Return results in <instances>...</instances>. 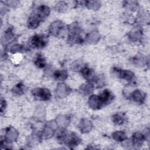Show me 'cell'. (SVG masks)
Listing matches in <instances>:
<instances>
[{
  "mask_svg": "<svg viewBox=\"0 0 150 150\" xmlns=\"http://www.w3.org/2000/svg\"><path fill=\"white\" fill-rule=\"evenodd\" d=\"M57 138L60 144H64L70 148L77 146L81 142L80 138L76 133L69 132L64 129L59 132Z\"/></svg>",
  "mask_w": 150,
  "mask_h": 150,
  "instance_id": "obj_1",
  "label": "cell"
},
{
  "mask_svg": "<svg viewBox=\"0 0 150 150\" xmlns=\"http://www.w3.org/2000/svg\"><path fill=\"white\" fill-rule=\"evenodd\" d=\"M49 33L57 38H63L66 32L65 24L61 21H55L52 22L49 28Z\"/></svg>",
  "mask_w": 150,
  "mask_h": 150,
  "instance_id": "obj_2",
  "label": "cell"
},
{
  "mask_svg": "<svg viewBox=\"0 0 150 150\" xmlns=\"http://www.w3.org/2000/svg\"><path fill=\"white\" fill-rule=\"evenodd\" d=\"M57 127L58 125L55 120L47 121L42 132V138L49 139L52 138L54 135Z\"/></svg>",
  "mask_w": 150,
  "mask_h": 150,
  "instance_id": "obj_3",
  "label": "cell"
},
{
  "mask_svg": "<svg viewBox=\"0 0 150 150\" xmlns=\"http://www.w3.org/2000/svg\"><path fill=\"white\" fill-rule=\"evenodd\" d=\"M33 97L38 100L47 101L51 97V93L49 89L45 88H35L32 91Z\"/></svg>",
  "mask_w": 150,
  "mask_h": 150,
  "instance_id": "obj_4",
  "label": "cell"
},
{
  "mask_svg": "<svg viewBox=\"0 0 150 150\" xmlns=\"http://www.w3.org/2000/svg\"><path fill=\"white\" fill-rule=\"evenodd\" d=\"M47 38L44 35H36L29 39L30 45L32 47L37 49L44 47L47 45Z\"/></svg>",
  "mask_w": 150,
  "mask_h": 150,
  "instance_id": "obj_5",
  "label": "cell"
},
{
  "mask_svg": "<svg viewBox=\"0 0 150 150\" xmlns=\"http://www.w3.org/2000/svg\"><path fill=\"white\" fill-rule=\"evenodd\" d=\"M71 88L65 83H58L56 90V94L60 98H64L70 94Z\"/></svg>",
  "mask_w": 150,
  "mask_h": 150,
  "instance_id": "obj_6",
  "label": "cell"
},
{
  "mask_svg": "<svg viewBox=\"0 0 150 150\" xmlns=\"http://www.w3.org/2000/svg\"><path fill=\"white\" fill-rule=\"evenodd\" d=\"M18 135V132L15 128H14L13 127H9L5 129L4 139L9 144L12 143L16 141Z\"/></svg>",
  "mask_w": 150,
  "mask_h": 150,
  "instance_id": "obj_7",
  "label": "cell"
},
{
  "mask_svg": "<svg viewBox=\"0 0 150 150\" xmlns=\"http://www.w3.org/2000/svg\"><path fill=\"white\" fill-rule=\"evenodd\" d=\"M113 71L117 77L120 79H125L127 81H132L134 78V74L133 73V72L129 70H121L114 68Z\"/></svg>",
  "mask_w": 150,
  "mask_h": 150,
  "instance_id": "obj_8",
  "label": "cell"
},
{
  "mask_svg": "<svg viewBox=\"0 0 150 150\" xmlns=\"http://www.w3.org/2000/svg\"><path fill=\"white\" fill-rule=\"evenodd\" d=\"M50 8L46 5L39 6L33 13L42 22L50 14Z\"/></svg>",
  "mask_w": 150,
  "mask_h": 150,
  "instance_id": "obj_9",
  "label": "cell"
},
{
  "mask_svg": "<svg viewBox=\"0 0 150 150\" xmlns=\"http://www.w3.org/2000/svg\"><path fill=\"white\" fill-rule=\"evenodd\" d=\"M89 107L93 110H98L103 107L99 96L91 95L88 101Z\"/></svg>",
  "mask_w": 150,
  "mask_h": 150,
  "instance_id": "obj_10",
  "label": "cell"
},
{
  "mask_svg": "<svg viewBox=\"0 0 150 150\" xmlns=\"http://www.w3.org/2000/svg\"><path fill=\"white\" fill-rule=\"evenodd\" d=\"M146 139V137L140 132L134 133L131 138V142L133 146L140 147L142 146L145 140Z\"/></svg>",
  "mask_w": 150,
  "mask_h": 150,
  "instance_id": "obj_11",
  "label": "cell"
},
{
  "mask_svg": "<svg viewBox=\"0 0 150 150\" xmlns=\"http://www.w3.org/2000/svg\"><path fill=\"white\" fill-rule=\"evenodd\" d=\"M79 129L81 133L89 132L93 128V124L91 121L87 119H81L78 125Z\"/></svg>",
  "mask_w": 150,
  "mask_h": 150,
  "instance_id": "obj_12",
  "label": "cell"
},
{
  "mask_svg": "<svg viewBox=\"0 0 150 150\" xmlns=\"http://www.w3.org/2000/svg\"><path fill=\"white\" fill-rule=\"evenodd\" d=\"M142 36V29L140 27L137 26L134 28L129 33V39L134 42H138L141 40V39Z\"/></svg>",
  "mask_w": 150,
  "mask_h": 150,
  "instance_id": "obj_13",
  "label": "cell"
},
{
  "mask_svg": "<svg viewBox=\"0 0 150 150\" xmlns=\"http://www.w3.org/2000/svg\"><path fill=\"white\" fill-rule=\"evenodd\" d=\"M101 101L104 105L109 104L113 100V95L108 90H104L99 96Z\"/></svg>",
  "mask_w": 150,
  "mask_h": 150,
  "instance_id": "obj_14",
  "label": "cell"
},
{
  "mask_svg": "<svg viewBox=\"0 0 150 150\" xmlns=\"http://www.w3.org/2000/svg\"><path fill=\"white\" fill-rule=\"evenodd\" d=\"M100 39V35L98 31H92L87 35L86 37V41L89 44H96Z\"/></svg>",
  "mask_w": 150,
  "mask_h": 150,
  "instance_id": "obj_15",
  "label": "cell"
},
{
  "mask_svg": "<svg viewBox=\"0 0 150 150\" xmlns=\"http://www.w3.org/2000/svg\"><path fill=\"white\" fill-rule=\"evenodd\" d=\"M131 97V98L135 102L140 103V104L143 103L145 99V93L139 90H136L134 91L132 93Z\"/></svg>",
  "mask_w": 150,
  "mask_h": 150,
  "instance_id": "obj_16",
  "label": "cell"
},
{
  "mask_svg": "<svg viewBox=\"0 0 150 150\" xmlns=\"http://www.w3.org/2000/svg\"><path fill=\"white\" fill-rule=\"evenodd\" d=\"M55 121H56L58 127L62 128H66L67 127L70 122V118L65 115H59L56 118Z\"/></svg>",
  "mask_w": 150,
  "mask_h": 150,
  "instance_id": "obj_17",
  "label": "cell"
},
{
  "mask_svg": "<svg viewBox=\"0 0 150 150\" xmlns=\"http://www.w3.org/2000/svg\"><path fill=\"white\" fill-rule=\"evenodd\" d=\"M94 90V85L91 83L83 84L80 87V91L84 96H87L93 93Z\"/></svg>",
  "mask_w": 150,
  "mask_h": 150,
  "instance_id": "obj_18",
  "label": "cell"
},
{
  "mask_svg": "<svg viewBox=\"0 0 150 150\" xmlns=\"http://www.w3.org/2000/svg\"><path fill=\"white\" fill-rule=\"evenodd\" d=\"M41 21L40 19L33 13L30 15L28 21V27L29 29H35L40 24Z\"/></svg>",
  "mask_w": 150,
  "mask_h": 150,
  "instance_id": "obj_19",
  "label": "cell"
},
{
  "mask_svg": "<svg viewBox=\"0 0 150 150\" xmlns=\"http://www.w3.org/2000/svg\"><path fill=\"white\" fill-rule=\"evenodd\" d=\"M42 138V135H40L37 133H33L32 134V135H30L29 137L28 141V144L29 145V146H36L39 144V141L41 140Z\"/></svg>",
  "mask_w": 150,
  "mask_h": 150,
  "instance_id": "obj_20",
  "label": "cell"
},
{
  "mask_svg": "<svg viewBox=\"0 0 150 150\" xmlns=\"http://www.w3.org/2000/svg\"><path fill=\"white\" fill-rule=\"evenodd\" d=\"M34 118L38 121H43L45 118V110L42 106L37 107L35 114Z\"/></svg>",
  "mask_w": 150,
  "mask_h": 150,
  "instance_id": "obj_21",
  "label": "cell"
},
{
  "mask_svg": "<svg viewBox=\"0 0 150 150\" xmlns=\"http://www.w3.org/2000/svg\"><path fill=\"white\" fill-rule=\"evenodd\" d=\"M112 137L114 140L119 142H123L127 139V134L125 132L122 131H117L114 132L112 134Z\"/></svg>",
  "mask_w": 150,
  "mask_h": 150,
  "instance_id": "obj_22",
  "label": "cell"
},
{
  "mask_svg": "<svg viewBox=\"0 0 150 150\" xmlns=\"http://www.w3.org/2000/svg\"><path fill=\"white\" fill-rule=\"evenodd\" d=\"M84 5L89 9L97 11L101 6V2L98 1H85Z\"/></svg>",
  "mask_w": 150,
  "mask_h": 150,
  "instance_id": "obj_23",
  "label": "cell"
},
{
  "mask_svg": "<svg viewBox=\"0 0 150 150\" xmlns=\"http://www.w3.org/2000/svg\"><path fill=\"white\" fill-rule=\"evenodd\" d=\"M81 73L86 80L91 81V80L94 79V74H93V71L92 70H91L90 68L87 67H84L81 70Z\"/></svg>",
  "mask_w": 150,
  "mask_h": 150,
  "instance_id": "obj_24",
  "label": "cell"
},
{
  "mask_svg": "<svg viewBox=\"0 0 150 150\" xmlns=\"http://www.w3.org/2000/svg\"><path fill=\"white\" fill-rule=\"evenodd\" d=\"M54 78L56 80L63 81L66 80L68 77V74L66 70H57L53 74Z\"/></svg>",
  "mask_w": 150,
  "mask_h": 150,
  "instance_id": "obj_25",
  "label": "cell"
},
{
  "mask_svg": "<svg viewBox=\"0 0 150 150\" xmlns=\"http://www.w3.org/2000/svg\"><path fill=\"white\" fill-rule=\"evenodd\" d=\"M14 39V34L9 29L5 33L2 39V42L4 44L8 43L9 42H11Z\"/></svg>",
  "mask_w": 150,
  "mask_h": 150,
  "instance_id": "obj_26",
  "label": "cell"
},
{
  "mask_svg": "<svg viewBox=\"0 0 150 150\" xmlns=\"http://www.w3.org/2000/svg\"><path fill=\"white\" fill-rule=\"evenodd\" d=\"M83 63L81 60H76L71 63L70 66V69L73 71H81V70L84 67Z\"/></svg>",
  "mask_w": 150,
  "mask_h": 150,
  "instance_id": "obj_27",
  "label": "cell"
},
{
  "mask_svg": "<svg viewBox=\"0 0 150 150\" xmlns=\"http://www.w3.org/2000/svg\"><path fill=\"white\" fill-rule=\"evenodd\" d=\"M125 117L120 114H115L112 116V122L117 125H122L125 122Z\"/></svg>",
  "mask_w": 150,
  "mask_h": 150,
  "instance_id": "obj_28",
  "label": "cell"
},
{
  "mask_svg": "<svg viewBox=\"0 0 150 150\" xmlns=\"http://www.w3.org/2000/svg\"><path fill=\"white\" fill-rule=\"evenodd\" d=\"M25 86L22 84L19 83L13 88L12 92L15 94L21 95L25 93Z\"/></svg>",
  "mask_w": 150,
  "mask_h": 150,
  "instance_id": "obj_29",
  "label": "cell"
},
{
  "mask_svg": "<svg viewBox=\"0 0 150 150\" xmlns=\"http://www.w3.org/2000/svg\"><path fill=\"white\" fill-rule=\"evenodd\" d=\"M133 63L137 66H143L146 64V58L144 56H142L141 55L138 56H135L133 58Z\"/></svg>",
  "mask_w": 150,
  "mask_h": 150,
  "instance_id": "obj_30",
  "label": "cell"
},
{
  "mask_svg": "<svg viewBox=\"0 0 150 150\" xmlns=\"http://www.w3.org/2000/svg\"><path fill=\"white\" fill-rule=\"evenodd\" d=\"M67 4L64 2H59L55 6V9L59 12H64L67 9Z\"/></svg>",
  "mask_w": 150,
  "mask_h": 150,
  "instance_id": "obj_31",
  "label": "cell"
},
{
  "mask_svg": "<svg viewBox=\"0 0 150 150\" xmlns=\"http://www.w3.org/2000/svg\"><path fill=\"white\" fill-rule=\"evenodd\" d=\"M124 2L125 8L131 11H135L138 6V4L136 1H125Z\"/></svg>",
  "mask_w": 150,
  "mask_h": 150,
  "instance_id": "obj_32",
  "label": "cell"
},
{
  "mask_svg": "<svg viewBox=\"0 0 150 150\" xmlns=\"http://www.w3.org/2000/svg\"><path fill=\"white\" fill-rule=\"evenodd\" d=\"M35 64L39 68H43L46 66V60L42 57H38L35 61Z\"/></svg>",
  "mask_w": 150,
  "mask_h": 150,
  "instance_id": "obj_33",
  "label": "cell"
},
{
  "mask_svg": "<svg viewBox=\"0 0 150 150\" xmlns=\"http://www.w3.org/2000/svg\"><path fill=\"white\" fill-rule=\"evenodd\" d=\"M23 48V47L22 45H19V44H15L11 46V47L10 48V52L12 53H15L17 52H21Z\"/></svg>",
  "mask_w": 150,
  "mask_h": 150,
  "instance_id": "obj_34",
  "label": "cell"
},
{
  "mask_svg": "<svg viewBox=\"0 0 150 150\" xmlns=\"http://www.w3.org/2000/svg\"><path fill=\"white\" fill-rule=\"evenodd\" d=\"M4 3L5 4H6V5H8V6H9L11 7H14L18 5V4L19 3V1H5Z\"/></svg>",
  "mask_w": 150,
  "mask_h": 150,
  "instance_id": "obj_35",
  "label": "cell"
},
{
  "mask_svg": "<svg viewBox=\"0 0 150 150\" xmlns=\"http://www.w3.org/2000/svg\"><path fill=\"white\" fill-rule=\"evenodd\" d=\"M6 107V101L2 98L1 100V113H3L4 111H5Z\"/></svg>",
  "mask_w": 150,
  "mask_h": 150,
  "instance_id": "obj_36",
  "label": "cell"
}]
</instances>
